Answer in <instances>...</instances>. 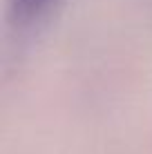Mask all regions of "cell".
Instances as JSON below:
<instances>
[{"label": "cell", "mask_w": 152, "mask_h": 154, "mask_svg": "<svg viewBox=\"0 0 152 154\" xmlns=\"http://www.w3.org/2000/svg\"><path fill=\"white\" fill-rule=\"evenodd\" d=\"M56 0H14V16L16 20L25 23L36 16H40L45 9H49Z\"/></svg>", "instance_id": "cell-1"}]
</instances>
